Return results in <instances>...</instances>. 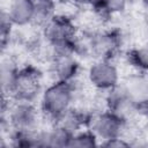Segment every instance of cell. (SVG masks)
I'll return each mask as SVG.
<instances>
[{
    "mask_svg": "<svg viewBox=\"0 0 148 148\" xmlns=\"http://www.w3.org/2000/svg\"><path fill=\"white\" fill-rule=\"evenodd\" d=\"M74 101V87L72 82L54 81L46 87L40 96V109L44 116L51 120H58L68 111Z\"/></svg>",
    "mask_w": 148,
    "mask_h": 148,
    "instance_id": "cell-1",
    "label": "cell"
},
{
    "mask_svg": "<svg viewBox=\"0 0 148 148\" xmlns=\"http://www.w3.org/2000/svg\"><path fill=\"white\" fill-rule=\"evenodd\" d=\"M3 112L7 111L8 124L14 131L20 132H36L39 123V112L34 105V102L27 101H14L9 104L7 109H2Z\"/></svg>",
    "mask_w": 148,
    "mask_h": 148,
    "instance_id": "cell-2",
    "label": "cell"
},
{
    "mask_svg": "<svg viewBox=\"0 0 148 148\" xmlns=\"http://www.w3.org/2000/svg\"><path fill=\"white\" fill-rule=\"evenodd\" d=\"M40 91V74L32 67L18 68L9 99L34 102Z\"/></svg>",
    "mask_w": 148,
    "mask_h": 148,
    "instance_id": "cell-3",
    "label": "cell"
},
{
    "mask_svg": "<svg viewBox=\"0 0 148 148\" xmlns=\"http://www.w3.org/2000/svg\"><path fill=\"white\" fill-rule=\"evenodd\" d=\"M125 119L114 113L111 110L103 111L98 114L89 118L88 125L90 126V131L97 136V139H102L103 141L114 138H120L121 132L124 130Z\"/></svg>",
    "mask_w": 148,
    "mask_h": 148,
    "instance_id": "cell-4",
    "label": "cell"
},
{
    "mask_svg": "<svg viewBox=\"0 0 148 148\" xmlns=\"http://www.w3.org/2000/svg\"><path fill=\"white\" fill-rule=\"evenodd\" d=\"M88 80L96 89L111 91L118 87L119 73L110 60L97 59L88 71Z\"/></svg>",
    "mask_w": 148,
    "mask_h": 148,
    "instance_id": "cell-5",
    "label": "cell"
},
{
    "mask_svg": "<svg viewBox=\"0 0 148 148\" xmlns=\"http://www.w3.org/2000/svg\"><path fill=\"white\" fill-rule=\"evenodd\" d=\"M79 71V64L74 58V53L60 52L50 57V72L54 81L73 82Z\"/></svg>",
    "mask_w": 148,
    "mask_h": 148,
    "instance_id": "cell-6",
    "label": "cell"
},
{
    "mask_svg": "<svg viewBox=\"0 0 148 148\" xmlns=\"http://www.w3.org/2000/svg\"><path fill=\"white\" fill-rule=\"evenodd\" d=\"M121 89L136 108L148 105V76L143 74L132 75Z\"/></svg>",
    "mask_w": 148,
    "mask_h": 148,
    "instance_id": "cell-7",
    "label": "cell"
},
{
    "mask_svg": "<svg viewBox=\"0 0 148 148\" xmlns=\"http://www.w3.org/2000/svg\"><path fill=\"white\" fill-rule=\"evenodd\" d=\"M118 47V39L111 32H97L94 34L88 44V49L97 59L110 60Z\"/></svg>",
    "mask_w": 148,
    "mask_h": 148,
    "instance_id": "cell-8",
    "label": "cell"
},
{
    "mask_svg": "<svg viewBox=\"0 0 148 148\" xmlns=\"http://www.w3.org/2000/svg\"><path fill=\"white\" fill-rule=\"evenodd\" d=\"M13 25L24 27L34 23V6L31 0H9L7 10L3 12Z\"/></svg>",
    "mask_w": 148,
    "mask_h": 148,
    "instance_id": "cell-9",
    "label": "cell"
},
{
    "mask_svg": "<svg viewBox=\"0 0 148 148\" xmlns=\"http://www.w3.org/2000/svg\"><path fill=\"white\" fill-rule=\"evenodd\" d=\"M18 72V67L15 65V62L13 60L8 59H3L2 64H1V69H0V74H1V89H2V96L3 97H9L12 88L14 86L16 75Z\"/></svg>",
    "mask_w": 148,
    "mask_h": 148,
    "instance_id": "cell-10",
    "label": "cell"
},
{
    "mask_svg": "<svg viewBox=\"0 0 148 148\" xmlns=\"http://www.w3.org/2000/svg\"><path fill=\"white\" fill-rule=\"evenodd\" d=\"M34 6V23L44 24L56 15V0H31Z\"/></svg>",
    "mask_w": 148,
    "mask_h": 148,
    "instance_id": "cell-11",
    "label": "cell"
},
{
    "mask_svg": "<svg viewBox=\"0 0 148 148\" xmlns=\"http://www.w3.org/2000/svg\"><path fill=\"white\" fill-rule=\"evenodd\" d=\"M97 145V136L90 131H79L69 139L68 147H92Z\"/></svg>",
    "mask_w": 148,
    "mask_h": 148,
    "instance_id": "cell-12",
    "label": "cell"
},
{
    "mask_svg": "<svg viewBox=\"0 0 148 148\" xmlns=\"http://www.w3.org/2000/svg\"><path fill=\"white\" fill-rule=\"evenodd\" d=\"M131 62L141 72L148 73V46L135 49L130 53Z\"/></svg>",
    "mask_w": 148,
    "mask_h": 148,
    "instance_id": "cell-13",
    "label": "cell"
},
{
    "mask_svg": "<svg viewBox=\"0 0 148 148\" xmlns=\"http://www.w3.org/2000/svg\"><path fill=\"white\" fill-rule=\"evenodd\" d=\"M126 2L127 0H105L102 7L98 9V12H101L102 14H106V15L119 13L123 9H125Z\"/></svg>",
    "mask_w": 148,
    "mask_h": 148,
    "instance_id": "cell-14",
    "label": "cell"
},
{
    "mask_svg": "<svg viewBox=\"0 0 148 148\" xmlns=\"http://www.w3.org/2000/svg\"><path fill=\"white\" fill-rule=\"evenodd\" d=\"M82 1H84V2H87V3H89L90 6H92L95 9H99L101 7H102V5L104 3V1L105 0H82Z\"/></svg>",
    "mask_w": 148,
    "mask_h": 148,
    "instance_id": "cell-15",
    "label": "cell"
},
{
    "mask_svg": "<svg viewBox=\"0 0 148 148\" xmlns=\"http://www.w3.org/2000/svg\"><path fill=\"white\" fill-rule=\"evenodd\" d=\"M142 2H143L146 6H148V0H142Z\"/></svg>",
    "mask_w": 148,
    "mask_h": 148,
    "instance_id": "cell-16",
    "label": "cell"
},
{
    "mask_svg": "<svg viewBox=\"0 0 148 148\" xmlns=\"http://www.w3.org/2000/svg\"><path fill=\"white\" fill-rule=\"evenodd\" d=\"M147 46H148V44H147Z\"/></svg>",
    "mask_w": 148,
    "mask_h": 148,
    "instance_id": "cell-17",
    "label": "cell"
}]
</instances>
